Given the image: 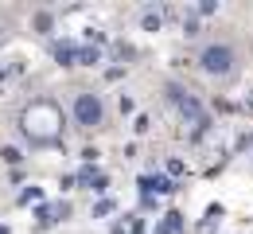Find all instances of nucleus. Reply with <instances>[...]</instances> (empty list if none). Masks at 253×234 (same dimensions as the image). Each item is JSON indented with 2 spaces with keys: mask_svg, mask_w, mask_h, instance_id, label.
Here are the masks:
<instances>
[{
  "mask_svg": "<svg viewBox=\"0 0 253 234\" xmlns=\"http://www.w3.org/2000/svg\"><path fill=\"white\" fill-rule=\"evenodd\" d=\"M203 67L226 74V70H230V47H207V55H203Z\"/></svg>",
  "mask_w": 253,
  "mask_h": 234,
  "instance_id": "f257e3e1",
  "label": "nucleus"
},
{
  "mask_svg": "<svg viewBox=\"0 0 253 234\" xmlns=\"http://www.w3.org/2000/svg\"><path fill=\"white\" fill-rule=\"evenodd\" d=\"M78 117H82L86 125H90V121H97V101H94V98H82V101H78Z\"/></svg>",
  "mask_w": 253,
  "mask_h": 234,
  "instance_id": "f03ea898",
  "label": "nucleus"
}]
</instances>
